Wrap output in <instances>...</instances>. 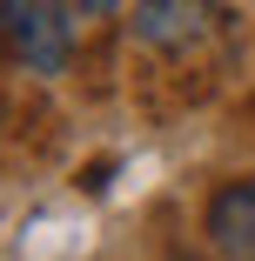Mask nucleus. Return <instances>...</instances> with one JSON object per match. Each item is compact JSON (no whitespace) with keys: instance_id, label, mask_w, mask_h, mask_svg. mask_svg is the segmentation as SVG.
Returning <instances> with one entry per match:
<instances>
[{"instance_id":"f257e3e1","label":"nucleus","mask_w":255,"mask_h":261,"mask_svg":"<svg viewBox=\"0 0 255 261\" xmlns=\"http://www.w3.org/2000/svg\"><path fill=\"white\" fill-rule=\"evenodd\" d=\"M0 54L20 74L54 81L74 61V7L67 0H0Z\"/></svg>"},{"instance_id":"f03ea898","label":"nucleus","mask_w":255,"mask_h":261,"mask_svg":"<svg viewBox=\"0 0 255 261\" xmlns=\"http://www.w3.org/2000/svg\"><path fill=\"white\" fill-rule=\"evenodd\" d=\"M201 234L215 261H255V181H222L201 207Z\"/></svg>"},{"instance_id":"7ed1b4c3","label":"nucleus","mask_w":255,"mask_h":261,"mask_svg":"<svg viewBox=\"0 0 255 261\" xmlns=\"http://www.w3.org/2000/svg\"><path fill=\"white\" fill-rule=\"evenodd\" d=\"M208 20H215L208 0H141L134 7V40L155 47V54H188L208 34Z\"/></svg>"},{"instance_id":"20e7f679","label":"nucleus","mask_w":255,"mask_h":261,"mask_svg":"<svg viewBox=\"0 0 255 261\" xmlns=\"http://www.w3.org/2000/svg\"><path fill=\"white\" fill-rule=\"evenodd\" d=\"M74 7H87V14H114L121 0H74Z\"/></svg>"}]
</instances>
